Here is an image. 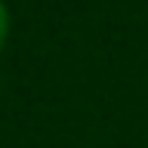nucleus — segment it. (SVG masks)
Returning a JSON list of instances; mask_svg holds the SVG:
<instances>
[{
  "mask_svg": "<svg viewBox=\"0 0 148 148\" xmlns=\"http://www.w3.org/2000/svg\"><path fill=\"white\" fill-rule=\"evenodd\" d=\"M6 37H9V9H6V3L0 0V53H3V46H6Z\"/></svg>",
  "mask_w": 148,
  "mask_h": 148,
  "instance_id": "f257e3e1",
  "label": "nucleus"
}]
</instances>
